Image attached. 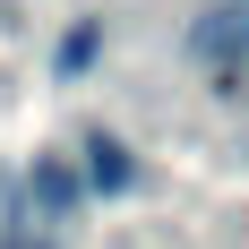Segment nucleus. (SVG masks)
Returning <instances> with one entry per match:
<instances>
[{"instance_id":"7ed1b4c3","label":"nucleus","mask_w":249,"mask_h":249,"mask_svg":"<svg viewBox=\"0 0 249 249\" xmlns=\"http://www.w3.org/2000/svg\"><path fill=\"white\" fill-rule=\"evenodd\" d=\"M35 206H52V215L77 206V172H69V163H35Z\"/></svg>"},{"instance_id":"20e7f679","label":"nucleus","mask_w":249,"mask_h":249,"mask_svg":"<svg viewBox=\"0 0 249 249\" xmlns=\"http://www.w3.org/2000/svg\"><path fill=\"white\" fill-rule=\"evenodd\" d=\"M86 60H95V35H69V43H60V77H69V69H86Z\"/></svg>"},{"instance_id":"f03ea898","label":"nucleus","mask_w":249,"mask_h":249,"mask_svg":"<svg viewBox=\"0 0 249 249\" xmlns=\"http://www.w3.org/2000/svg\"><path fill=\"white\" fill-rule=\"evenodd\" d=\"M241 43H249L241 9H206V18L189 26V52H198V60H241Z\"/></svg>"},{"instance_id":"f257e3e1","label":"nucleus","mask_w":249,"mask_h":249,"mask_svg":"<svg viewBox=\"0 0 249 249\" xmlns=\"http://www.w3.org/2000/svg\"><path fill=\"white\" fill-rule=\"evenodd\" d=\"M86 180H95L103 198H121L129 180H138V163H129V146L112 138V129H86Z\"/></svg>"},{"instance_id":"39448f33","label":"nucleus","mask_w":249,"mask_h":249,"mask_svg":"<svg viewBox=\"0 0 249 249\" xmlns=\"http://www.w3.org/2000/svg\"><path fill=\"white\" fill-rule=\"evenodd\" d=\"M0 249H52V241H35V232H18V241H0Z\"/></svg>"}]
</instances>
